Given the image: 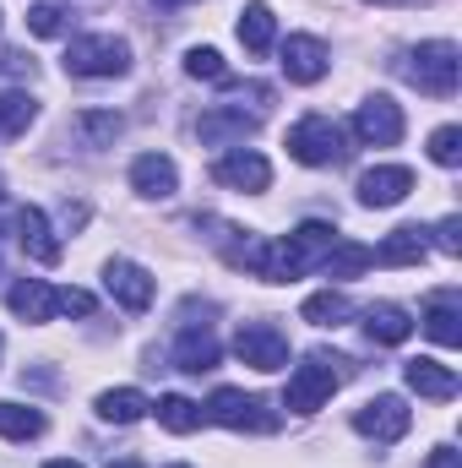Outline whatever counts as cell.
I'll use <instances>...</instances> for the list:
<instances>
[{"mask_svg":"<svg viewBox=\"0 0 462 468\" xmlns=\"http://www.w3.org/2000/svg\"><path fill=\"white\" fill-rule=\"evenodd\" d=\"M131 191H136V197H152V202L174 197V191H180L174 158H169V153H142V158L131 164Z\"/></svg>","mask_w":462,"mask_h":468,"instance_id":"13","label":"cell"},{"mask_svg":"<svg viewBox=\"0 0 462 468\" xmlns=\"http://www.w3.org/2000/svg\"><path fill=\"white\" fill-rule=\"evenodd\" d=\"M299 316H305L310 327H343L348 316H353V305H348V294H338V289H321V294H310V300L299 305Z\"/></svg>","mask_w":462,"mask_h":468,"instance_id":"25","label":"cell"},{"mask_svg":"<svg viewBox=\"0 0 462 468\" xmlns=\"http://www.w3.org/2000/svg\"><path fill=\"white\" fill-rule=\"evenodd\" d=\"M425 468H462V452H457V447H436Z\"/></svg>","mask_w":462,"mask_h":468,"instance_id":"36","label":"cell"},{"mask_svg":"<svg viewBox=\"0 0 462 468\" xmlns=\"http://www.w3.org/2000/svg\"><path fill=\"white\" fill-rule=\"evenodd\" d=\"M71 131L88 142V147H115V136L125 131V120L115 110H82V115L71 120Z\"/></svg>","mask_w":462,"mask_h":468,"instance_id":"26","label":"cell"},{"mask_svg":"<svg viewBox=\"0 0 462 468\" xmlns=\"http://www.w3.org/2000/svg\"><path fill=\"white\" fill-rule=\"evenodd\" d=\"M27 27H33L38 38H60V33H66V11H60L55 0H38V5H27Z\"/></svg>","mask_w":462,"mask_h":468,"instance_id":"31","label":"cell"},{"mask_svg":"<svg viewBox=\"0 0 462 468\" xmlns=\"http://www.w3.org/2000/svg\"><path fill=\"white\" fill-rule=\"evenodd\" d=\"M425 333L441 344V349H457L462 344V300L446 289V294H436L430 305H425Z\"/></svg>","mask_w":462,"mask_h":468,"instance_id":"18","label":"cell"},{"mask_svg":"<svg viewBox=\"0 0 462 468\" xmlns=\"http://www.w3.org/2000/svg\"><path fill=\"white\" fill-rule=\"evenodd\" d=\"M158 425H163V431H174V436H191V431L202 425V403H191V398L169 392V398H158Z\"/></svg>","mask_w":462,"mask_h":468,"instance_id":"27","label":"cell"},{"mask_svg":"<svg viewBox=\"0 0 462 468\" xmlns=\"http://www.w3.org/2000/svg\"><path fill=\"white\" fill-rule=\"evenodd\" d=\"M234 354L250 365V370H283L289 365V338L272 327V322H245L234 333Z\"/></svg>","mask_w":462,"mask_h":468,"instance_id":"7","label":"cell"},{"mask_svg":"<svg viewBox=\"0 0 462 468\" xmlns=\"http://www.w3.org/2000/svg\"><path fill=\"white\" fill-rule=\"evenodd\" d=\"M38 120V104L27 93H0V136H22Z\"/></svg>","mask_w":462,"mask_h":468,"instance_id":"29","label":"cell"},{"mask_svg":"<svg viewBox=\"0 0 462 468\" xmlns=\"http://www.w3.org/2000/svg\"><path fill=\"white\" fill-rule=\"evenodd\" d=\"M403 376H408V387L419 392V398H430V403H452L457 398V370L452 365H441V359H408L403 365Z\"/></svg>","mask_w":462,"mask_h":468,"instance_id":"15","label":"cell"},{"mask_svg":"<svg viewBox=\"0 0 462 468\" xmlns=\"http://www.w3.org/2000/svg\"><path fill=\"white\" fill-rule=\"evenodd\" d=\"M364 333H370V344H408L414 316L403 305H370L364 311Z\"/></svg>","mask_w":462,"mask_h":468,"instance_id":"22","label":"cell"},{"mask_svg":"<svg viewBox=\"0 0 462 468\" xmlns=\"http://www.w3.org/2000/svg\"><path fill=\"white\" fill-rule=\"evenodd\" d=\"M55 311H66V316H93V294H88V289H55Z\"/></svg>","mask_w":462,"mask_h":468,"instance_id":"33","label":"cell"},{"mask_svg":"<svg viewBox=\"0 0 462 468\" xmlns=\"http://www.w3.org/2000/svg\"><path fill=\"white\" fill-rule=\"evenodd\" d=\"M44 468H82V463H71V458H55V463H44Z\"/></svg>","mask_w":462,"mask_h":468,"instance_id":"38","label":"cell"},{"mask_svg":"<svg viewBox=\"0 0 462 468\" xmlns=\"http://www.w3.org/2000/svg\"><path fill=\"white\" fill-rule=\"evenodd\" d=\"M0 436L5 441H33V436H44V414L27 409V403H0Z\"/></svg>","mask_w":462,"mask_h":468,"instance_id":"28","label":"cell"},{"mask_svg":"<svg viewBox=\"0 0 462 468\" xmlns=\"http://www.w3.org/2000/svg\"><path fill=\"white\" fill-rule=\"evenodd\" d=\"M353 136L364 142V147H397L403 142V110L392 104V99H364L359 104V115H353Z\"/></svg>","mask_w":462,"mask_h":468,"instance_id":"8","label":"cell"},{"mask_svg":"<svg viewBox=\"0 0 462 468\" xmlns=\"http://www.w3.org/2000/svg\"><path fill=\"white\" fill-rule=\"evenodd\" d=\"M381 267H414L419 256H425V229H414V224H403V229H392L381 239V250H370Z\"/></svg>","mask_w":462,"mask_h":468,"instance_id":"23","label":"cell"},{"mask_svg":"<svg viewBox=\"0 0 462 468\" xmlns=\"http://www.w3.org/2000/svg\"><path fill=\"white\" fill-rule=\"evenodd\" d=\"M403 77H408L419 93H430V99H452V93H457V77H462L457 44H452V38H430V44L408 49V55H403Z\"/></svg>","mask_w":462,"mask_h":468,"instance_id":"1","label":"cell"},{"mask_svg":"<svg viewBox=\"0 0 462 468\" xmlns=\"http://www.w3.org/2000/svg\"><path fill=\"white\" fill-rule=\"evenodd\" d=\"M0 197H5V180H0Z\"/></svg>","mask_w":462,"mask_h":468,"instance_id":"41","label":"cell"},{"mask_svg":"<svg viewBox=\"0 0 462 468\" xmlns=\"http://www.w3.org/2000/svg\"><path fill=\"white\" fill-rule=\"evenodd\" d=\"M343 359H332V354H310L305 365H294V376H289V392H283V409H294V414H316L338 387H343V370H338Z\"/></svg>","mask_w":462,"mask_h":468,"instance_id":"2","label":"cell"},{"mask_svg":"<svg viewBox=\"0 0 462 468\" xmlns=\"http://www.w3.org/2000/svg\"><path fill=\"white\" fill-rule=\"evenodd\" d=\"M327 66H332V55H327V44L321 38H310V33H289L283 38V77L289 82H321L327 77Z\"/></svg>","mask_w":462,"mask_h":468,"instance_id":"9","label":"cell"},{"mask_svg":"<svg viewBox=\"0 0 462 468\" xmlns=\"http://www.w3.org/2000/svg\"><path fill=\"white\" fill-rule=\"evenodd\" d=\"M289 153L310 169H327V164H343L348 158V136L332 115H305L289 131Z\"/></svg>","mask_w":462,"mask_h":468,"instance_id":"4","label":"cell"},{"mask_svg":"<svg viewBox=\"0 0 462 468\" xmlns=\"http://www.w3.org/2000/svg\"><path fill=\"white\" fill-rule=\"evenodd\" d=\"M158 5H185V0H158Z\"/></svg>","mask_w":462,"mask_h":468,"instance_id":"40","label":"cell"},{"mask_svg":"<svg viewBox=\"0 0 462 468\" xmlns=\"http://www.w3.org/2000/svg\"><path fill=\"white\" fill-rule=\"evenodd\" d=\"M370 5H425V0H370Z\"/></svg>","mask_w":462,"mask_h":468,"instance_id":"37","label":"cell"},{"mask_svg":"<svg viewBox=\"0 0 462 468\" xmlns=\"http://www.w3.org/2000/svg\"><path fill=\"white\" fill-rule=\"evenodd\" d=\"M5 305H11L22 322H49V316H55V289H49L44 278H16V283L5 289Z\"/></svg>","mask_w":462,"mask_h":468,"instance_id":"17","label":"cell"},{"mask_svg":"<svg viewBox=\"0 0 462 468\" xmlns=\"http://www.w3.org/2000/svg\"><path fill=\"white\" fill-rule=\"evenodd\" d=\"M202 414L213 425H229V431H256V436H272L278 431V409H267L256 392H239V387H218Z\"/></svg>","mask_w":462,"mask_h":468,"instance_id":"5","label":"cell"},{"mask_svg":"<svg viewBox=\"0 0 462 468\" xmlns=\"http://www.w3.org/2000/svg\"><path fill=\"white\" fill-rule=\"evenodd\" d=\"M353 191H359L364 207H397V202L414 191V169H403V164H375V169L359 175Z\"/></svg>","mask_w":462,"mask_h":468,"instance_id":"10","label":"cell"},{"mask_svg":"<svg viewBox=\"0 0 462 468\" xmlns=\"http://www.w3.org/2000/svg\"><path fill=\"white\" fill-rule=\"evenodd\" d=\"M430 158H436V164H446V169H457V164H462V131H457V125H441V131L430 136Z\"/></svg>","mask_w":462,"mask_h":468,"instance_id":"32","label":"cell"},{"mask_svg":"<svg viewBox=\"0 0 462 468\" xmlns=\"http://www.w3.org/2000/svg\"><path fill=\"white\" fill-rule=\"evenodd\" d=\"M213 180L229 186V191H267V186H272V164H267L261 153L234 147V153H224V158L213 164Z\"/></svg>","mask_w":462,"mask_h":468,"instance_id":"11","label":"cell"},{"mask_svg":"<svg viewBox=\"0 0 462 468\" xmlns=\"http://www.w3.org/2000/svg\"><path fill=\"white\" fill-rule=\"evenodd\" d=\"M0 77H33V60L22 49H0Z\"/></svg>","mask_w":462,"mask_h":468,"instance_id":"35","label":"cell"},{"mask_svg":"<svg viewBox=\"0 0 462 468\" xmlns=\"http://www.w3.org/2000/svg\"><path fill=\"white\" fill-rule=\"evenodd\" d=\"M256 125H261V120L245 115V110H234V104H213L207 115L196 120V136H202L207 147H229V142H245V136H256Z\"/></svg>","mask_w":462,"mask_h":468,"instance_id":"14","label":"cell"},{"mask_svg":"<svg viewBox=\"0 0 462 468\" xmlns=\"http://www.w3.org/2000/svg\"><path fill=\"white\" fill-rule=\"evenodd\" d=\"M104 289L115 294L125 311H147V305H152V272L136 267L131 256H115V261L104 267Z\"/></svg>","mask_w":462,"mask_h":468,"instance_id":"12","label":"cell"},{"mask_svg":"<svg viewBox=\"0 0 462 468\" xmlns=\"http://www.w3.org/2000/svg\"><path fill=\"white\" fill-rule=\"evenodd\" d=\"M147 409H152V403H147V392H136V387L99 392V420H110V425H136Z\"/></svg>","mask_w":462,"mask_h":468,"instance_id":"24","label":"cell"},{"mask_svg":"<svg viewBox=\"0 0 462 468\" xmlns=\"http://www.w3.org/2000/svg\"><path fill=\"white\" fill-rule=\"evenodd\" d=\"M436 245H441L446 256H457V250H462V218H441V229H436Z\"/></svg>","mask_w":462,"mask_h":468,"instance_id":"34","label":"cell"},{"mask_svg":"<svg viewBox=\"0 0 462 468\" xmlns=\"http://www.w3.org/2000/svg\"><path fill=\"white\" fill-rule=\"evenodd\" d=\"M16 245H22L38 267H55V261H60V239H55L49 218H44L38 207H22V213H16Z\"/></svg>","mask_w":462,"mask_h":468,"instance_id":"16","label":"cell"},{"mask_svg":"<svg viewBox=\"0 0 462 468\" xmlns=\"http://www.w3.org/2000/svg\"><path fill=\"white\" fill-rule=\"evenodd\" d=\"M185 71H191L196 82H229V66H224V55H218V49H202V44L185 55Z\"/></svg>","mask_w":462,"mask_h":468,"instance_id":"30","label":"cell"},{"mask_svg":"<svg viewBox=\"0 0 462 468\" xmlns=\"http://www.w3.org/2000/svg\"><path fill=\"white\" fill-rule=\"evenodd\" d=\"M174 468H191V463H174Z\"/></svg>","mask_w":462,"mask_h":468,"instance_id":"42","label":"cell"},{"mask_svg":"<svg viewBox=\"0 0 462 468\" xmlns=\"http://www.w3.org/2000/svg\"><path fill=\"white\" fill-rule=\"evenodd\" d=\"M321 278H332V283H343V278H359V272H370L375 267V256H370V245H353V239H338L321 261Z\"/></svg>","mask_w":462,"mask_h":468,"instance_id":"21","label":"cell"},{"mask_svg":"<svg viewBox=\"0 0 462 468\" xmlns=\"http://www.w3.org/2000/svg\"><path fill=\"white\" fill-rule=\"evenodd\" d=\"M272 38H278V16H272V5H267V0H250V5L239 11V44H245L250 55H267Z\"/></svg>","mask_w":462,"mask_h":468,"instance_id":"20","label":"cell"},{"mask_svg":"<svg viewBox=\"0 0 462 468\" xmlns=\"http://www.w3.org/2000/svg\"><path fill=\"white\" fill-rule=\"evenodd\" d=\"M110 468H147V463H136V458H120V463H110Z\"/></svg>","mask_w":462,"mask_h":468,"instance_id":"39","label":"cell"},{"mask_svg":"<svg viewBox=\"0 0 462 468\" xmlns=\"http://www.w3.org/2000/svg\"><path fill=\"white\" fill-rule=\"evenodd\" d=\"M174 365H180V370H191V376H202V370H218V338L207 333V322L180 333V344H174Z\"/></svg>","mask_w":462,"mask_h":468,"instance_id":"19","label":"cell"},{"mask_svg":"<svg viewBox=\"0 0 462 468\" xmlns=\"http://www.w3.org/2000/svg\"><path fill=\"white\" fill-rule=\"evenodd\" d=\"M408 425H414V409H408L397 392H381V398H370V403L353 414V431L370 436V441H403Z\"/></svg>","mask_w":462,"mask_h":468,"instance_id":"6","label":"cell"},{"mask_svg":"<svg viewBox=\"0 0 462 468\" xmlns=\"http://www.w3.org/2000/svg\"><path fill=\"white\" fill-rule=\"evenodd\" d=\"M66 71L71 77H125L131 71V44L115 33H88V38H71L66 49Z\"/></svg>","mask_w":462,"mask_h":468,"instance_id":"3","label":"cell"}]
</instances>
